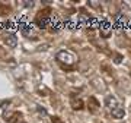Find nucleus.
Instances as JSON below:
<instances>
[{
  "instance_id": "nucleus-12",
  "label": "nucleus",
  "mask_w": 131,
  "mask_h": 123,
  "mask_svg": "<svg viewBox=\"0 0 131 123\" xmlns=\"http://www.w3.org/2000/svg\"><path fill=\"white\" fill-rule=\"evenodd\" d=\"M38 92H39V95H48L50 94V90L45 85H38Z\"/></svg>"
},
{
  "instance_id": "nucleus-16",
  "label": "nucleus",
  "mask_w": 131,
  "mask_h": 123,
  "mask_svg": "<svg viewBox=\"0 0 131 123\" xmlns=\"http://www.w3.org/2000/svg\"><path fill=\"white\" fill-rule=\"evenodd\" d=\"M51 120H52V123H63V122H61V119L58 117V116H54V117H51Z\"/></svg>"
},
{
  "instance_id": "nucleus-4",
  "label": "nucleus",
  "mask_w": 131,
  "mask_h": 123,
  "mask_svg": "<svg viewBox=\"0 0 131 123\" xmlns=\"http://www.w3.org/2000/svg\"><path fill=\"white\" fill-rule=\"evenodd\" d=\"M5 44L10 48H15L18 46V37L15 34H7V37L5 38Z\"/></svg>"
},
{
  "instance_id": "nucleus-8",
  "label": "nucleus",
  "mask_w": 131,
  "mask_h": 123,
  "mask_svg": "<svg viewBox=\"0 0 131 123\" xmlns=\"http://www.w3.org/2000/svg\"><path fill=\"white\" fill-rule=\"evenodd\" d=\"M114 21H115V25H117L118 28H122V27H125L127 25V19L125 16L122 13H117L115 15V18H114Z\"/></svg>"
},
{
  "instance_id": "nucleus-1",
  "label": "nucleus",
  "mask_w": 131,
  "mask_h": 123,
  "mask_svg": "<svg viewBox=\"0 0 131 123\" xmlns=\"http://www.w3.org/2000/svg\"><path fill=\"white\" fill-rule=\"evenodd\" d=\"M57 61L60 63L61 66H64V67H71V66H74L76 65V61H77V57H76L74 53H71L69 51V50H61V51L57 53V56H56Z\"/></svg>"
},
{
  "instance_id": "nucleus-3",
  "label": "nucleus",
  "mask_w": 131,
  "mask_h": 123,
  "mask_svg": "<svg viewBox=\"0 0 131 123\" xmlns=\"http://www.w3.org/2000/svg\"><path fill=\"white\" fill-rule=\"evenodd\" d=\"M88 109H89L90 113H96L101 109V104H99V101L95 97H89V100H88Z\"/></svg>"
},
{
  "instance_id": "nucleus-9",
  "label": "nucleus",
  "mask_w": 131,
  "mask_h": 123,
  "mask_svg": "<svg viewBox=\"0 0 131 123\" xmlns=\"http://www.w3.org/2000/svg\"><path fill=\"white\" fill-rule=\"evenodd\" d=\"M70 104H71V109L73 110H82L83 109V101H82L80 98H74L73 95H71Z\"/></svg>"
},
{
  "instance_id": "nucleus-13",
  "label": "nucleus",
  "mask_w": 131,
  "mask_h": 123,
  "mask_svg": "<svg viewBox=\"0 0 131 123\" xmlns=\"http://www.w3.org/2000/svg\"><path fill=\"white\" fill-rule=\"evenodd\" d=\"M0 13L2 15H6V13H9V7H6V6H3V5H0Z\"/></svg>"
},
{
  "instance_id": "nucleus-6",
  "label": "nucleus",
  "mask_w": 131,
  "mask_h": 123,
  "mask_svg": "<svg viewBox=\"0 0 131 123\" xmlns=\"http://www.w3.org/2000/svg\"><path fill=\"white\" fill-rule=\"evenodd\" d=\"M111 116H112L114 119H124V116H125V110L122 109L121 106H118V107H115V109L111 110Z\"/></svg>"
},
{
  "instance_id": "nucleus-2",
  "label": "nucleus",
  "mask_w": 131,
  "mask_h": 123,
  "mask_svg": "<svg viewBox=\"0 0 131 123\" xmlns=\"http://www.w3.org/2000/svg\"><path fill=\"white\" fill-rule=\"evenodd\" d=\"M51 9H44L41 10L39 13L35 16V19H34V22L37 24L38 28H41V29H45L47 27H50V21H51Z\"/></svg>"
},
{
  "instance_id": "nucleus-17",
  "label": "nucleus",
  "mask_w": 131,
  "mask_h": 123,
  "mask_svg": "<svg viewBox=\"0 0 131 123\" xmlns=\"http://www.w3.org/2000/svg\"><path fill=\"white\" fill-rule=\"evenodd\" d=\"M89 6H92V7H98L99 3H96V2H89Z\"/></svg>"
},
{
  "instance_id": "nucleus-11",
  "label": "nucleus",
  "mask_w": 131,
  "mask_h": 123,
  "mask_svg": "<svg viewBox=\"0 0 131 123\" xmlns=\"http://www.w3.org/2000/svg\"><path fill=\"white\" fill-rule=\"evenodd\" d=\"M19 29L22 31V32L26 35V37H29L31 34H32V27L31 25H26V24H20L19 25Z\"/></svg>"
},
{
  "instance_id": "nucleus-5",
  "label": "nucleus",
  "mask_w": 131,
  "mask_h": 123,
  "mask_svg": "<svg viewBox=\"0 0 131 123\" xmlns=\"http://www.w3.org/2000/svg\"><path fill=\"white\" fill-rule=\"evenodd\" d=\"M105 106H106L109 110L115 109V107H118V100L114 97V95H108L106 98H105Z\"/></svg>"
},
{
  "instance_id": "nucleus-14",
  "label": "nucleus",
  "mask_w": 131,
  "mask_h": 123,
  "mask_svg": "<svg viewBox=\"0 0 131 123\" xmlns=\"http://www.w3.org/2000/svg\"><path fill=\"white\" fill-rule=\"evenodd\" d=\"M37 110H38V111H39L41 114H44V116H47V110H45V109H42L41 106H37Z\"/></svg>"
},
{
  "instance_id": "nucleus-7",
  "label": "nucleus",
  "mask_w": 131,
  "mask_h": 123,
  "mask_svg": "<svg viewBox=\"0 0 131 123\" xmlns=\"http://www.w3.org/2000/svg\"><path fill=\"white\" fill-rule=\"evenodd\" d=\"M101 32H102V37H109V32H111V29H112V25L109 24L108 21H103L102 24H101Z\"/></svg>"
},
{
  "instance_id": "nucleus-15",
  "label": "nucleus",
  "mask_w": 131,
  "mask_h": 123,
  "mask_svg": "<svg viewBox=\"0 0 131 123\" xmlns=\"http://www.w3.org/2000/svg\"><path fill=\"white\" fill-rule=\"evenodd\" d=\"M114 56H115V59H114V61H115V63H121V60H122L121 54H114Z\"/></svg>"
},
{
  "instance_id": "nucleus-18",
  "label": "nucleus",
  "mask_w": 131,
  "mask_h": 123,
  "mask_svg": "<svg viewBox=\"0 0 131 123\" xmlns=\"http://www.w3.org/2000/svg\"><path fill=\"white\" fill-rule=\"evenodd\" d=\"M25 6H26V7H32L34 6V2H26V3H24Z\"/></svg>"
},
{
  "instance_id": "nucleus-10",
  "label": "nucleus",
  "mask_w": 131,
  "mask_h": 123,
  "mask_svg": "<svg viewBox=\"0 0 131 123\" xmlns=\"http://www.w3.org/2000/svg\"><path fill=\"white\" fill-rule=\"evenodd\" d=\"M9 123H26L24 120V117H22V114L18 113V111H13V114H12V117L9 119Z\"/></svg>"
}]
</instances>
